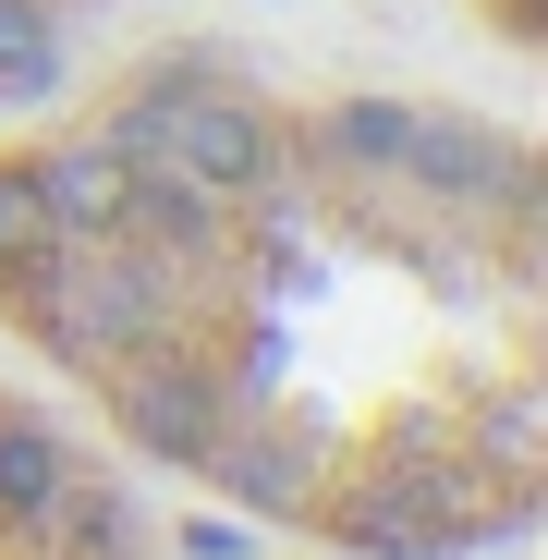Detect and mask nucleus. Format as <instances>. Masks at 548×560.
Wrapping results in <instances>:
<instances>
[{
	"instance_id": "f257e3e1",
	"label": "nucleus",
	"mask_w": 548,
	"mask_h": 560,
	"mask_svg": "<svg viewBox=\"0 0 548 560\" xmlns=\"http://www.w3.org/2000/svg\"><path fill=\"white\" fill-rule=\"evenodd\" d=\"M159 171L208 183V196L232 208V196H268V183H281V135H268V110L220 98V85H183V110H171V159H159Z\"/></svg>"
},
{
	"instance_id": "9d476101",
	"label": "nucleus",
	"mask_w": 548,
	"mask_h": 560,
	"mask_svg": "<svg viewBox=\"0 0 548 560\" xmlns=\"http://www.w3.org/2000/svg\"><path fill=\"white\" fill-rule=\"evenodd\" d=\"M49 256H61V220L37 196V159H13L0 171V268H49Z\"/></svg>"
},
{
	"instance_id": "39448f33",
	"label": "nucleus",
	"mask_w": 548,
	"mask_h": 560,
	"mask_svg": "<svg viewBox=\"0 0 548 560\" xmlns=\"http://www.w3.org/2000/svg\"><path fill=\"white\" fill-rule=\"evenodd\" d=\"M123 427H135L159 463H208V451H220V390L183 378V365H147V378H123Z\"/></svg>"
},
{
	"instance_id": "20e7f679",
	"label": "nucleus",
	"mask_w": 548,
	"mask_h": 560,
	"mask_svg": "<svg viewBox=\"0 0 548 560\" xmlns=\"http://www.w3.org/2000/svg\"><path fill=\"white\" fill-rule=\"evenodd\" d=\"M341 536L365 560H451V536H464V488H365L341 512Z\"/></svg>"
},
{
	"instance_id": "6e6552de",
	"label": "nucleus",
	"mask_w": 548,
	"mask_h": 560,
	"mask_svg": "<svg viewBox=\"0 0 548 560\" xmlns=\"http://www.w3.org/2000/svg\"><path fill=\"white\" fill-rule=\"evenodd\" d=\"M61 85V25L49 0H0V98H49Z\"/></svg>"
},
{
	"instance_id": "1a4fd4ad",
	"label": "nucleus",
	"mask_w": 548,
	"mask_h": 560,
	"mask_svg": "<svg viewBox=\"0 0 548 560\" xmlns=\"http://www.w3.org/2000/svg\"><path fill=\"white\" fill-rule=\"evenodd\" d=\"M403 147H415L403 98H341L329 110V159H353V171H403Z\"/></svg>"
},
{
	"instance_id": "423d86ee",
	"label": "nucleus",
	"mask_w": 548,
	"mask_h": 560,
	"mask_svg": "<svg viewBox=\"0 0 548 560\" xmlns=\"http://www.w3.org/2000/svg\"><path fill=\"white\" fill-rule=\"evenodd\" d=\"M49 268H61L49 317H61L73 341H135V329L159 317V280H147V268H73V256H49Z\"/></svg>"
},
{
	"instance_id": "0eeeda50",
	"label": "nucleus",
	"mask_w": 548,
	"mask_h": 560,
	"mask_svg": "<svg viewBox=\"0 0 548 560\" xmlns=\"http://www.w3.org/2000/svg\"><path fill=\"white\" fill-rule=\"evenodd\" d=\"M61 488H73V451H61L37 415H13V427H0V512H13V524H49Z\"/></svg>"
},
{
	"instance_id": "f03ea898",
	"label": "nucleus",
	"mask_w": 548,
	"mask_h": 560,
	"mask_svg": "<svg viewBox=\"0 0 548 560\" xmlns=\"http://www.w3.org/2000/svg\"><path fill=\"white\" fill-rule=\"evenodd\" d=\"M37 196H49L61 244H110V232L135 220V159H123L110 135H85V147H49V159H37Z\"/></svg>"
},
{
	"instance_id": "7ed1b4c3",
	"label": "nucleus",
	"mask_w": 548,
	"mask_h": 560,
	"mask_svg": "<svg viewBox=\"0 0 548 560\" xmlns=\"http://www.w3.org/2000/svg\"><path fill=\"white\" fill-rule=\"evenodd\" d=\"M390 183L451 196V208H500V196H512V147H500L488 122H439V110H415V147H403Z\"/></svg>"
},
{
	"instance_id": "9b49d317",
	"label": "nucleus",
	"mask_w": 548,
	"mask_h": 560,
	"mask_svg": "<svg viewBox=\"0 0 548 560\" xmlns=\"http://www.w3.org/2000/svg\"><path fill=\"white\" fill-rule=\"evenodd\" d=\"M183 560H256V536H244V524H208V512H196V524H183Z\"/></svg>"
}]
</instances>
